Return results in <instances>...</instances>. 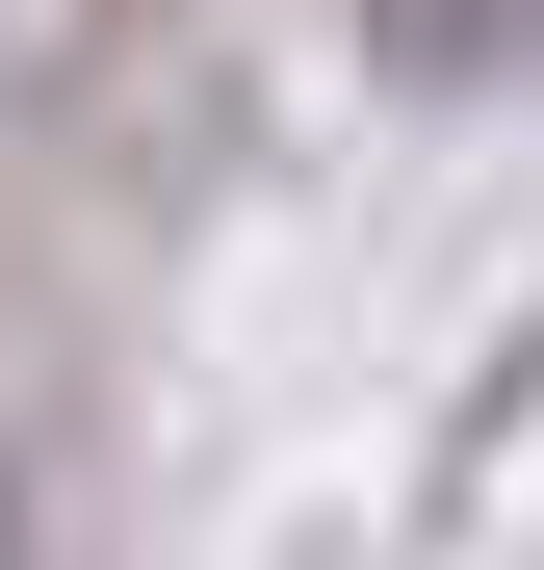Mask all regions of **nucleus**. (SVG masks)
I'll return each mask as SVG.
<instances>
[]
</instances>
